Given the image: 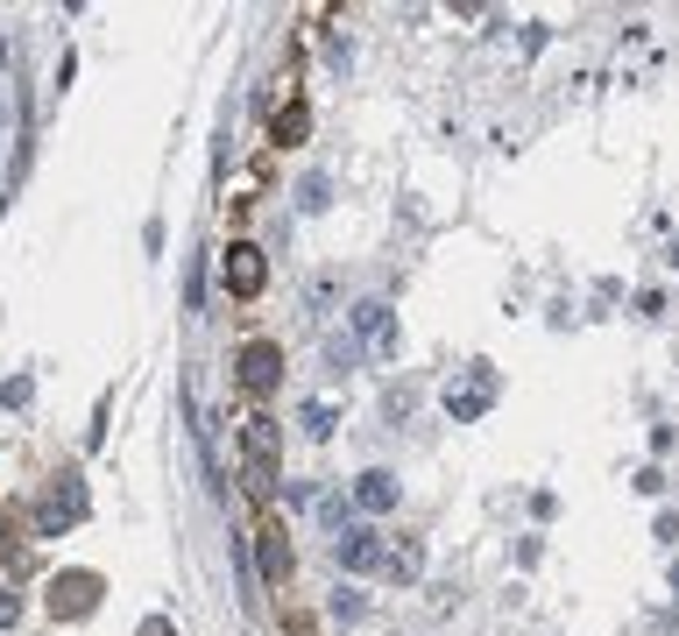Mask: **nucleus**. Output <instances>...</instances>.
Wrapping results in <instances>:
<instances>
[{
	"label": "nucleus",
	"mask_w": 679,
	"mask_h": 636,
	"mask_svg": "<svg viewBox=\"0 0 679 636\" xmlns=\"http://www.w3.org/2000/svg\"><path fill=\"white\" fill-rule=\"evenodd\" d=\"M277 452H283V424L277 417H269V411L241 417V474H248L255 495L277 488Z\"/></svg>",
	"instance_id": "obj_1"
},
{
	"label": "nucleus",
	"mask_w": 679,
	"mask_h": 636,
	"mask_svg": "<svg viewBox=\"0 0 679 636\" xmlns=\"http://www.w3.org/2000/svg\"><path fill=\"white\" fill-rule=\"evenodd\" d=\"M234 382L241 389H248V397L255 403H262V397H277V382H283V346L277 340H248V346H241V361H234Z\"/></svg>",
	"instance_id": "obj_2"
},
{
	"label": "nucleus",
	"mask_w": 679,
	"mask_h": 636,
	"mask_svg": "<svg viewBox=\"0 0 679 636\" xmlns=\"http://www.w3.org/2000/svg\"><path fill=\"white\" fill-rule=\"evenodd\" d=\"M85 517V481L79 474H57V488L36 503V538H57V530H71Z\"/></svg>",
	"instance_id": "obj_3"
},
{
	"label": "nucleus",
	"mask_w": 679,
	"mask_h": 636,
	"mask_svg": "<svg viewBox=\"0 0 679 636\" xmlns=\"http://www.w3.org/2000/svg\"><path fill=\"white\" fill-rule=\"evenodd\" d=\"M43 594H50V615H65V623H79V615H93L99 609V573H57L50 587H43Z\"/></svg>",
	"instance_id": "obj_4"
},
{
	"label": "nucleus",
	"mask_w": 679,
	"mask_h": 636,
	"mask_svg": "<svg viewBox=\"0 0 679 636\" xmlns=\"http://www.w3.org/2000/svg\"><path fill=\"white\" fill-rule=\"evenodd\" d=\"M220 269H226V297H241V305H248V297H262L269 262H262V248H255V240H234Z\"/></svg>",
	"instance_id": "obj_5"
},
{
	"label": "nucleus",
	"mask_w": 679,
	"mask_h": 636,
	"mask_svg": "<svg viewBox=\"0 0 679 636\" xmlns=\"http://www.w3.org/2000/svg\"><path fill=\"white\" fill-rule=\"evenodd\" d=\"M489 403H495V368L475 361V368H467V389H446V411H453V424H475Z\"/></svg>",
	"instance_id": "obj_6"
},
{
	"label": "nucleus",
	"mask_w": 679,
	"mask_h": 636,
	"mask_svg": "<svg viewBox=\"0 0 679 636\" xmlns=\"http://www.w3.org/2000/svg\"><path fill=\"white\" fill-rule=\"evenodd\" d=\"M383 552H389L383 530H368V523H347L340 538H333V558H340L347 573H375V566H383Z\"/></svg>",
	"instance_id": "obj_7"
},
{
	"label": "nucleus",
	"mask_w": 679,
	"mask_h": 636,
	"mask_svg": "<svg viewBox=\"0 0 679 636\" xmlns=\"http://www.w3.org/2000/svg\"><path fill=\"white\" fill-rule=\"evenodd\" d=\"M255 544H262V580H269V587H291L297 558H291V538H283V523L262 517V523H255Z\"/></svg>",
	"instance_id": "obj_8"
},
{
	"label": "nucleus",
	"mask_w": 679,
	"mask_h": 636,
	"mask_svg": "<svg viewBox=\"0 0 679 636\" xmlns=\"http://www.w3.org/2000/svg\"><path fill=\"white\" fill-rule=\"evenodd\" d=\"M354 332L375 340V354H397V332H389V305H383V297H361V305H354Z\"/></svg>",
	"instance_id": "obj_9"
},
{
	"label": "nucleus",
	"mask_w": 679,
	"mask_h": 636,
	"mask_svg": "<svg viewBox=\"0 0 679 636\" xmlns=\"http://www.w3.org/2000/svg\"><path fill=\"white\" fill-rule=\"evenodd\" d=\"M354 503L368 509V517H389V509H397V474H383V467H375V474H361L354 481Z\"/></svg>",
	"instance_id": "obj_10"
},
{
	"label": "nucleus",
	"mask_w": 679,
	"mask_h": 636,
	"mask_svg": "<svg viewBox=\"0 0 679 636\" xmlns=\"http://www.w3.org/2000/svg\"><path fill=\"white\" fill-rule=\"evenodd\" d=\"M305 134H312V106H305V99H291L277 120H269V142H277V149H297Z\"/></svg>",
	"instance_id": "obj_11"
},
{
	"label": "nucleus",
	"mask_w": 679,
	"mask_h": 636,
	"mask_svg": "<svg viewBox=\"0 0 679 636\" xmlns=\"http://www.w3.org/2000/svg\"><path fill=\"white\" fill-rule=\"evenodd\" d=\"M383 573H389V580H418V573H425V544H418V538H397L383 552Z\"/></svg>",
	"instance_id": "obj_12"
},
{
	"label": "nucleus",
	"mask_w": 679,
	"mask_h": 636,
	"mask_svg": "<svg viewBox=\"0 0 679 636\" xmlns=\"http://www.w3.org/2000/svg\"><path fill=\"white\" fill-rule=\"evenodd\" d=\"M297 424H305L312 438H326L333 432V403H297Z\"/></svg>",
	"instance_id": "obj_13"
},
{
	"label": "nucleus",
	"mask_w": 679,
	"mask_h": 636,
	"mask_svg": "<svg viewBox=\"0 0 679 636\" xmlns=\"http://www.w3.org/2000/svg\"><path fill=\"white\" fill-rule=\"evenodd\" d=\"M185 305H191V311L206 305V262H199V255H191V269H185Z\"/></svg>",
	"instance_id": "obj_14"
},
{
	"label": "nucleus",
	"mask_w": 679,
	"mask_h": 636,
	"mask_svg": "<svg viewBox=\"0 0 679 636\" xmlns=\"http://www.w3.org/2000/svg\"><path fill=\"white\" fill-rule=\"evenodd\" d=\"M326 361H333V375H347V368H354V340L333 332V340H326Z\"/></svg>",
	"instance_id": "obj_15"
},
{
	"label": "nucleus",
	"mask_w": 679,
	"mask_h": 636,
	"mask_svg": "<svg viewBox=\"0 0 679 636\" xmlns=\"http://www.w3.org/2000/svg\"><path fill=\"white\" fill-rule=\"evenodd\" d=\"M28 397H36V382H28V375H14V382L8 389H0V403H8V411H22V403Z\"/></svg>",
	"instance_id": "obj_16"
},
{
	"label": "nucleus",
	"mask_w": 679,
	"mask_h": 636,
	"mask_svg": "<svg viewBox=\"0 0 679 636\" xmlns=\"http://www.w3.org/2000/svg\"><path fill=\"white\" fill-rule=\"evenodd\" d=\"M297 205H305V212H319V205H326V177H305V191H297Z\"/></svg>",
	"instance_id": "obj_17"
},
{
	"label": "nucleus",
	"mask_w": 679,
	"mask_h": 636,
	"mask_svg": "<svg viewBox=\"0 0 679 636\" xmlns=\"http://www.w3.org/2000/svg\"><path fill=\"white\" fill-rule=\"evenodd\" d=\"M283 623H291V636H319V623H312V615H297V609H283Z\"/></svg>",
	"instance_id": "obj_18"
},
{
	"label": "nucleus",
	"mask_w": 679,
	"mask_h": 636,
	"mask_svg": "<svg viewBox=\"0 0 679 636\" xmlns=\"http://www.w3.org/2000/svg\"><path fill=\"white\" fill-rule=\"evenodd\" d=\"M14 615H22V601H14V594H0V629H8Z\"/></svg>",
	"instance_id": "obj_19"
},
{
	"label": "nucleus",
	"mask_w": 679,
	"mask_h": 636,
	"mask_svg": "<svg viewBox=\"0 0 679 636\" xmlns=\"http://www.w3.org/2000/svg\"><path fill=\"white\" fill-rule=\"evenodd\" d=\"M142 636H171V623H163V615H149V623H142Z\"/></svg>",
	"instance_id": "obj_20"
},
{
	"label": "nucleus",
	"mask_w": 679,
	"mask_h": 636,
	"mask_svg": "<svg viewBox=\"0 0 679 636\" xmlns=\"http://www.w3.org/2000/svg\"><path fill=\"white\" fill-rule=\"evenodd\" d=\"M14 552V538H8V509H0V558H8Z\"/></svg>",
	"instance_id": "obj_21"
}]
</instances>
